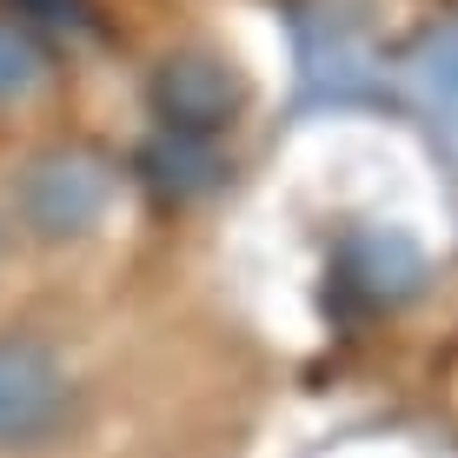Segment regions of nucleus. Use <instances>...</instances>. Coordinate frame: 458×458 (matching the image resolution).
Wrapping results in <instances>:
<instances>
[{"mask_svg":"<svg viewBox=\"0 0 458 458\" xmlns=\"http://www.w3.org/2000/svg\"><path fill=\"white\" fill-rule=\"evenodd\" d=\"M153 106L173 133H213L240 114V81L219 60H166L153 81Z\"/></svg>","mask_w":458,"mask_h":458,"instance_id":"nucleus-4","label":"nucleus"},{"mask_svg":"<svg viewBox=\"0 0 458 458\" xmlns=\"http://www.w3.org/2000/svg\"><path fill=\"white\" fill-rule=\"evenodd\" d=\"M339 286L359 293L366 306H399L425 286V252L392 226H372V233H352L339 246Z\"/></svg>","mask_w":458,"mask_h":458,"instance_id":"nucleus-3","label":"nucleus"},{"mask_svg":"<svg viewBox=\"0 0 458 458\" xmlns=\"http://www.w3.org/2000/svg\"><path fill=\"white\" fill-rule=\"evenodd\" d=\"M21 7H27V13H47V21H60V13H67L73 0H21Z\"/></svg>","mask_w":458,"mask_h":458,"instance_id":"nucleus-7","label":"nucleus"},{"mask_svg":"<svg viewBox=\"0 0 458 458\" xmlns=\"http://www.w3.org/2000/svg\"><path fill=\"white\" fill-rule=\"evenodd\" d=\"M106 193H114V180H106L87 153H54V160H40L34 173H27L21 213H27L34 233L60 240V233H87L93 219L106 213Z\"/></svg>","mask_w":458,"mask_h":458,"instance_id":"nucleus-1","label":"nucleus"},{"mask_svg":"<svg viewBox=\"0 0 458 458\" xmlns=\"http://www.w3.org/2000/svg\"><path fill=\"white\" fill-rule=\"evenodd\" d=\"M67 405V378L60 366L27 339H0V445L40 438Z\"/></svg>","mask_w":458,"mask_h":458,"instance_id":"nucleus-2","label":"nucleus"},{"mask_svg":"<svg viewBox=\"0 0 458 458\" xmlns=\"http://www.w3.org/2000/svg\"><path fill=\"white\" fill-rule=\"evenodd\" d=\"M147 180L160 186V193H173V199H186V193H199V186H213V153L199 147V133H166L160 147H147Z\"/></svg>","mask_w":458,"mask_h":458,"instance_id":"nucleus-5","label":"nucleus"},{"mask_svg":"<svg viewBox=\"0 0 458 458\" xmlns=\"http://www.w3.org/2000/svg\"><path fill=\"white\" fill-rule=\"evenodd\" d=\"M34 81H40V47L13 21H0V100H21Z\"/></svg>","mask_w":458,"mask_h":458,"instance_id":"nucleus-6","label":"nucleus"}]
</instances>
